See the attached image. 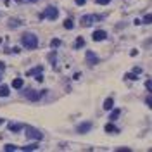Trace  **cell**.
<instances>
[{
	"instance_id": "5",
	"label": "cell",
	"mask_w": 152,
	"mask_h": 152,
	"mask_svg": "<svg viewBox=\"0 0 152 152\" xmlns=\"http://www.w3.org/2000/svg\"><path fill=\"white\" fill-rule=\"evenodd\" d=\"M92 38H93V41H102V40L107 38V33H105L104 30H97V31H93Z\"/></svg>"
},
{
	"instance_id": "2",
	"label": "cell",
	"mask_w": 152,
	"mask_h": 152,
	"mask_svg": "<svg viewBox=\"0 0 152 152\" xmlns=\"http://www.w3.org/2000/svg\"><path fill=\"white\" fill-rule=\"evenodd\" d=\"M26 137H28V138H33V140H36V142H40L41 138H43V133H40L36 128L28 126V128H26Z\"/></svg>"
},
{
	"instance_id": "28",
	"label": "cell",
	"mask_w": 152,
	"mask_h": 152,
	"mask_svg": "<svg viewBox=\"0 0 152 152\" xmlns=\"http://www.w3.org/2000/svg\"><path fill=\"white\" fill-rule=\"evenodd\" d=\"M36 81H43V76H41V73H40V74H36Z\"/></svg>"
},
{
	"instance_id": "3",
	"label": "cell",
	"mask_w": 152,
	"mask_h": 152,
	"mask_svg": "<svg viewBox=\"0 0 152 152\" xmlns=\"http://www.w3.org/2000/svg\"><path fill=\"white\" fill-rule=\"evenodd\" d=\"M57 16H59V10L55 9V7H47V9H45V12L41 14V17H45V19H50V21L57 19Z\"/></svg>"
},
{
	"instance_id": "27",
	"label": "cell",
	"mask_w": 152,
	"mask_h": 152,
	"mask_svg": "<svg viewBox=\"0 0 152 152\" xmlns=\"http://www.w3.org/2000/svg\"><path fill=\"white\" fill-rule=\"evenodd\" d=\"M133 73H135V74H138V73H142V68H135V69H133Z\"/></svg>"
},
{
	"instance_id": "20",
	"label": "cell",
	"mask_w": 152,
	"mask_h": 152,
	"mask_svg": "<svg viewBox=\"0 0 152 152\" xmlns=\"http://www.w3.org/2000/svg\"><path fill=\"white\" fill-rule=\"evenodd\" d=\"M4 149H5L7 152H12V151H16V145H14V143H7Z\"/></svg>"
},
{
	"instance_id": "21",
	"label": "cell",
	"mask_w": 152,
	"mask_h": 152,
	"mask_svg": "<svg viewBox=\"0 0 152 152\" xmlns=\"http://www.w3.org/2000/svg\"><path fill=\"white\" fill-rule=\"evenodd\" d=\"M124 78H128V80H138V78H137V74H135V73H128V74H126V76H124Z\"/></svg>"
},
{
	"instance_id": "7",
	"label": "cell",
	"mask_w": 152,
	"mask_h": 152,
	"mask_svg": "<svg viewBox=\"0 0 152 152\" xmlns=\"http://www.w3.org/2000/svg\"><path fill=\"white\" fill-rule=\"evenodd\" d=\"M41 95H43V92H35V90H28L26 92V97H28L30 100H38Z\"/></svg>"
},
{
	"instance_id": "16",
	"label": "cell",
	"mask_w": 152,
	"mask_h": 152,
	"mask_svg": "<svg viewBox=\"0 0 152 152\" xmlns=\"http://www.w3.org/2000/svg\"><path fill=\"white\" fill-rule=\"evenodd\" d=\"M73 26H74V24H73V19L64 21V28H66V30H73Z\"/></svg>"
},
{
	"instance_id": "10",
	"label": "cell",
	"mask_w": 152,
	"mask_h": 152,
	"mask_svg": "<svg viewBox=\"0 0 152 152\" xmlns=\"http://www.w3.org/2000/svg\"><path fill=\"white\" fill-rule=\"evenodd\" d=\"M112 107H114V99H112V97L105 99V102H104V109H105V111H111Z\"/></svg>"
},
{
	"instance_id": "14",
	"label": "cell",
	"mask_w": 152,
	"mask_h": 152,
	"mask_svg": "<svg viewBox=\"0 0 152 152\" xmlns=\"http://www.w3.org/2000/svg\"><path fill=\"white\" fill-rule=\"evenodd\" d=\"M12 87L14 88H23V80L21 78H16V80L12 81Z\"/></svg>"
},
{
	"instance_id": "12",
	"label": "cell",
	"mask_w": 152,
	"mask_h": 152,
	"mask_svg": "<svg viewBox=\"0 0 152 152\" xmlns=\"http://www.w3.org/2000/svg\"><path fill=\"white\" fill-rule=\"evenodd\" d=\"M9 130L10 132H19V130H23V124H17V123H10L9 124Z\"/></svg>"
},
{
	"instance_id": "24",
	"label": "cell",
	"mask_w": 152,
	"mask_h": 152,
	"mask_svg": "<svg viewBox=\"0 0 152 152\" xmlns=\"http://www.w3.org/2000/svg\"><path fill=\"white\" fill-rule=\"evenodd\" d=\"M95 2H97L99 5H107V4H109L111 0H95Z\"/></svg>"
},
{
	"instance_id": "11",
	"label": "cell",
	"mask_w": 152,
	"mask_h": 152,
	"mask_svg": "<svg viewBox=\"0 0 152 152\" xmlns=\"http://www.w3.org/2000/svg\"><path fill=\"white\" fill-rule=\"evenodd\" d=\"M104 130H105L107 133H118V132H119V130H118V128H116V126H114L112 123H109V124H105V128H104Z\"/></svg>"
},
{
	"instance_id": "1",
	"label": "cell",
	"mask_w": 152,
	"mask_h": 152,
	"mask_svg": "<svg viewBox=\"0 0 152 152\" xmlns=\"http://www.w3.org/2000/svg\"><path fill=\"white\" fill-rule=\"evenodd\" d=\"M21 41H23V45H24L26 49H30V50H33V49L38 47V38H36L33 33H24V35L21 36Z\"/></svg>"
},
{
	"instance_id": "15",
	"label": "cell",
	"mask_w": 152,
	"mask_h": 152,
	"mask_svg": "<svg viewBox=\"0 0 152 152\" xmlns=\"http://www.w3.org/2000/svg\"><path fill=\"white\" fill-rule=\"evenodd\" d=\"M38 149V143H30L26 147H23V151H36Z\"/></svg>"
},
{
	"instance_id": "29",
	"label": "cell",
	"mask_w": 152,
	"mask_h": 152,
	"mask_svg": "<svg viewBox=\"0 0 152 152\" xmlns=\"http://www.w3.org/2000/svg\"><path fill=\"white\" fill-rule=\"evenodd\" d=\"M0 69H4V62H0Z\"/></svg>"
},
{
	"instance_id": "22",
	"label": "cell",
	"mask_w": 152,
	"mask_h": 152,
	"mask_svg": "<svg viewBox=\"0 0 152 152\" xmlns=\"http://www.w3.org/2000/svg\"><path fill=\"white\" fill-rule=\"evenodd\" d=\"M151 21H152V16H151V14H147V16L143 17V23H145V24H151Z\"/></svg>"
},
{
	"instance_id": "4",
	"label": "cell",
	"mask_w": 152,
	"mask_h": 152,
	"mask_svg": "<svg viewBox=\"0 0 152 152\" xmlns=\"http://www.w3.org/2000/svg\"><path fill=\"white\" fill-rule=\"evenodd\" d=\"M99 19H100V16H95V14L93 16H83L81 17V24L83 26H92L95 21H99Z\"/></svg>"
},
{
	"instance_id": "31",
	"label": "cell",
	"mask_w": 152,
	"mask_h": 152,
	"mask_svg": "<svg viewBox=\"0 0 152 152\" xmlns=\"http://www.w3.org/2000/svg\"><path fill=\"white\" fill-rule=\"evenodd\" d=\"M31 2H36V0H31Z\"/></svg>"
},
{
	"instance_id": "26",
	"label": "cell",
	"mask_w": 152,
	"mask_h": 152,
	"mask_svg": "<svg viewBox=\"0 0 152 152\" xmlns=\"http://www.w3.org/2000/svg\"><path fill=\"white\" fill-rule=\"evenodd\" d=\"M147 105H149V107H152V99H151V95L147 97Z\"/></svg>"
},
{
	"instance_id": "9",
	"label": "cell",
	"mask_w": 152,
	"mask_h": 152,
	"mask_svg": "<svg viewBox=\"0 0 152 152\" xmlns=\"http://www.w3.org/2000/svg\"><path fill=\"white\" fill-rule=\"evenodd\" d=\"M43 71V66H36V68H33V69H30V71H26V76H36V74H40V73Z\"/></svg>"
},
{
	"instance_id": "17",
	"label": "cell",
	"mask_w": 152,
	"mask_h": 152,
	"mask_svg": "<svg viewBox=\"0 0 152 152\" xmlns=\"http://www.w3.org/2000/svg\"><path fill=\"white\" fill-rule=\"evenodd\" d=\"M119 109H114V111L111 112V118H109V119H111V121H114V119H118V116H119Z\"/></svg>"
},
{
	"instance_id": "25",
	"label": "cell",
	"mask_w": 152,
	"mask_h": 152,
	"mask_svg": "<svg viewBox=\"0 0 152 152\" xmlns=\"http://www.w3.org/2000/svg\"><path fill=\"white\" fill-rule=\"evenodd\" d=\"M74 2H76V5H85L87 0H74Z\"/></svg>"
},
{
	"instance_id": "19",
	"label": "cell",
	"mask_w": 152,
	"mask_h": 152,
	"mask_svg": "<svg viewBox=\"0 0 152 152\" xmlns=\"http://www.w3.org/2000/svg\"><path fill=\"white\" fill-rule=\"evenodd\" d=\"M59 45H61V40H57V38H54V40L50 41V47H52V49H57Z\"/></svg>"
},
{
	"instance_id": "18",
	"label": "cell",
	"mask_w": 152,
	"mask_h": 152,
	"mask_svg": "<svg viewBox=\"0 0 152 152\" xmlns=\"http://www.w3.org/2000/svg\"><path fill=\"white\" fill-rule=\"evenodd\" d=\"M83 45H85V40H83V38H78V40H76V43H74V49H81V47H83Z\"/></svg>"
},
{
	"instance_id": "6",
	"label": "cell",
	"mask_w": 152,
	"mask_h": 152,
	"mask_svg": "<svg viewBox=\"0 0 152 152\" xmlns=\"http://www.w3.org/2000/svg\"><path fill=\"white\" fill-rule=\"evenodd\" d=\"M85 55H87V61H88V64H90V66L99 64V57H97V55H95L92 50H87V54H85Z\"/></svg>"
},
{
	"instance_id": "8",
	"label": "cell",
	"mask_w": 152,
	"mask_h": 152,
	"mask_svg": "<svg viewBox=\"0 0 152 152\" xmlns=\"http://www.w3.org/2000/svg\"><path fill=\"white\" fill-rule=\"evenodd\" d=\"M92 130V123H81V124H78V128H76V132L78 133H87Z\"/></svg>"
},
{
	"instance_id": "13",
	"label": "cell",
	"mask_w": 152,
	"mask_h": 152,
	"mask_svg": "<svg viewBox=\"0 0 152 152\" xmlns=\"http://www.w3.org/2000/svg\"><path fill=\"white\" fill-rule=\"evenodd\" d=\"M10 92H9V87H5V85H0V97H7Z\"/></svg>"
},
{
	"instance_id": "23",
	"label": "cell",
	"mask_w": 152,
	"mask_h": 152,
	"mask_svg": "<svg viewBox=\"0 0 152 152\" xmlns=\"http://www.w3.org/2000/svg\"><path fill=\"white\" fill-rule=\"evenodd\" d=\"M145 88H147V92H151V90H152V83H151V80L145 81Z\"/></svg>"
},
{
	"instance_id": "30",
	"label": "cell",
	"mask_w": 152,
	"mask_h": 152,
	"mask_svg": "<svg viewBox=\"0 0 152 152\" xmlns=\"http://www.w3.org/2000/svg\"><path fill=\"white\" fill-rule=\"evenodd\" d=\"M2 123H4V119H2V118H0V124H2Z\"/></svg>"
}]
</instances>
